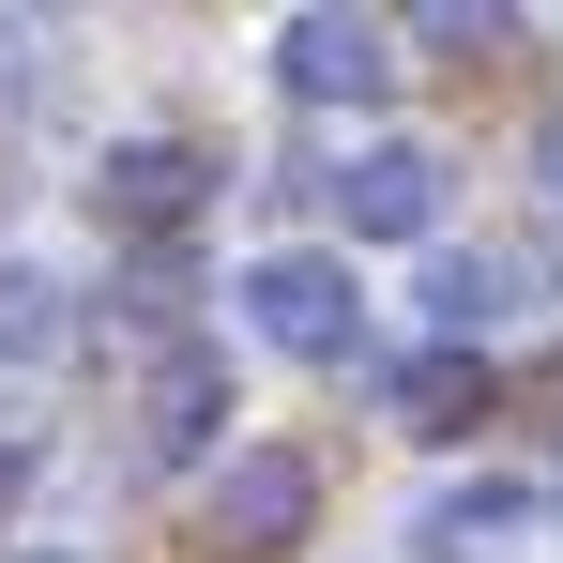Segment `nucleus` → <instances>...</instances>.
I'll return each mask as SVG.
<instances>
[{
  "mask_svg": "<svg viewBox=\"0 0 563 563\" xmlns=\"http://www.w3.org/2000/svg\"><path fill=\"white\" fill-rule=\"evenodd\" d=\"M244 320L275 335L289 366H351V335H366V289H351V260H320V244H275V260L244 275Z\"/></svg>",
  "mask_w": 563,
  "mask_h": 563,
  "instance_id": "f257e3e1",
  "label": "nucleus"
},
{
  "mask_svg": "<svg viewBox=\"0 0 563 563\" xmlns=\"http://www.w3.org/2000/svg\"><path fill=\"white\" fill-rule=\"evenodd\" d=\"M335 229H351V244H427V229H442V153H427V137H366V153L335 168Z\"/></svg>",
  "mask_w": 563,
  "mask_h": 563,
  "instance_id": "f03ea898",
  "label": "nucleus"
},
{
  "mask_svg": "<svg viewBox=\"0 0 563 563\" xmlns=\"http://www.w3.org/2000/svg\"><path fill=\"white\" fill-rule=\"evenodd\" d=\"M213 427H229V351L213 335H184L168 366L137 380V472H184V457H213ZM229 472V457H213Z\"/></svg>",
  "mask_w": 563,
  "mask_h": 563,
  "instance_id": "7ed1b4c3",
  "label": "nucleus"
},
{
  "mask_svg": "<svg viewBox=\"0 0 563 563\" xmlns=\"http://www.w3.org/2000/svg\"><path fill=\"white\" fill-rule=\"evenodd\" d=\"M275 77L305 107H380V92H396V31H366V15H289V31H275Z\"/></svg>",
  "mask_w": 563,
  "mask_h": 563,
  "instance_id": "20e7f679",
  "label": "nucleus"
},
{
  "mask_svg": "<svg viewBox=\"0 0 563 563\" xmlns=\"http://www.w3.org/2000/svg\"><path fill=\"white\" fill-rule=\"evenodd\" d=\"M518 305H533V260H518V244H442V260H427V351L503 335Z\"/></svg>",
  "mask_w": 563,
  "mask_h": 563,
  "instance_id": "39448f33",
  "label": "nucleus"
},
{
  "mask_svg": "<svg viewBox=\"0 0 563 563\" xmlns=\"http://www.w3.org/2000/svg\"><path fill=\"white\" fill-rule=\"evenodd\" d=\"M305 518H320V472L289 457V442H244V457L213 472V533L229 549H289Z\"/></svg>",
  "mask_w": 563,
  "mask_h": 563,
  "instance_id": "423d86ee",
  "label": "nucleus"
},
{
  "mask_svg": "<svg viewBox=\"0 0 563 563\" xmlns=\"http://www.w3.org/2000/svg\"><path fill=\"white\" fill-rule=\"evenodd\" d=\"M92 198L122 213V229H184L198 198H213V153H184V137H122L92 168Z\"/></svg>",
  "mask_w": 563,
  "mask_h": 563,
  "instance_id": "0eeeda50",
  "label": "nucleus"
},
{
  "mask_svg": "<svg viewBox=\"0 0 563 563\" xmlns=\"http://www.w3.org/2000/svg\"><path fill=\"white\" fill-rule=\"evenodd\" d=\"M380 411H396L411 442H457L472 411H487V366H472V351H411V366L380 380Z\"/></svg>",
  "mask_w": 563,
  "mask_h": 563,
  "instance_id": "6e6552de",
  "label": "nucleus"
},
{
  "mask_svg": "<svg viewBox=\"0 0 563 563\" xmlns=\"http://www.w3.org/2000/svg\"><path fill=\"white\" fill-rule=\"evenodd\" d=\"M77 335V305H62V275L46 260H0V366H46Z\"/></svg>",
  "mask_w": 563,
  "mask_h": 563,
  "instance_id": "1a4fd4ad",
  "label": "nucleus"
},
{
  "mask_svg": "<svg viewBox=\"0 0 563 563\" xmlns=\"http://www.w3.org/2000/svg\"><path fill=\"white\" fill-rule=\"evenodd\" d=\"M503 518H518V487H503V472H472V487L427 503V549H472V533H503Z\"/></svg>",
  "mask_w": 563,
  "mask_h": 563,
  "instance_id": "9d476101",
  "label": "nucleus"
},
{
  "mask_svg": "<svg viewBox=\"0 0 563 563\" xmlns=\"http://www.w3.org/2000/svg\"><path fill=\"white\" fill-rule=\"evenodd\" d=\"M184 289H198V275H184V260H168V244H153V260L122 275V305H137V320H184Z\"/></svg>",
  "mask_w": 563,
  "mask_h": 563,
  "instance_id": "9b49d317",
  "label": "nucleus"
},
{
  "mask_svg": "<svg viewBox=\"0 0 563 563\" xmlns=\"http://www.w3.org/2000/svg\"><path fill=\"white\" fill-rule=\"evenodd\" d=\"M0 92H46V31L31 15H0Z\"/></svg>",
  "mask_w": 563,
  "mask_h": 563,
  "instance_id": "f8f14e48",
  "label": "nucleus"
},
{
  "mask_svg": "<svg viewBox=\"0 0 563 563\" xmlns=\"http://www.w3.org/2000/svg\"><path fill=\"white\" fill-rule=\"evenodd\" d=\"M533 184H549V198H563V122H549V168H533Z\"/></svg>",
  "mask_w": 563,
  "mask_h": 563,
  "instance_id": "ddd939ff",
  "label": "nucleus"
},
{
  "mask_svg": "<svg viewBox=\"0 0 563 563\" xmlns=\"http://www.w3.org/2000/svg\"><path fill=\"white\" fill-rule=\"evenodd\" d=\"M0 518H15V457H0Z\"/></svg>",
  "mask_w": 563,
  "mask_h": 563,
  "instance_id": "4468645a",
  "label": "nucleus"
}]
</instances>
